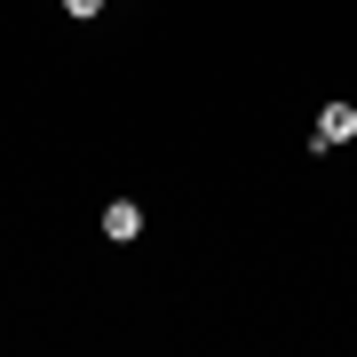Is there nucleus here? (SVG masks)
Masks as SVG:
<instances>
[{"instance_id": "obj_1", "label": "nucleus", "mask_w": 357, "mask_h": 357, "mask_svg": "<svg viewBox=\"0 0 357 357\" xmlns=\"http://www.w3.org/2000/svg\"><path fill=\"white\" fill-rule=\"evenodd\" d=\"M349 135H357V103H326V112H318V135H310V151H342Z\"/></svg>"}, {"instance_id": "obj_2", "label": "nucleus", "mask_w": 357, "mask_h": 357, "mask_svg": "<svg viewBox=\"0 0 357 357\" xmlns=\"http://www.w3.org/2000/svg\"><path fill=\"white\" fill-rule=\"evenodd\" d=\"M103 238H119V246L143 238V206L135 199H112V206H103Z\"/></svg>"}, {"instance_id": "obj_3", "label": "nucleus", "mask_w": 357, "mask_h": 357, "mask_svg": "<svg viewBox=\"0 0 357 357\" xmlns=\"http://www.w3.org/2000/svg\"><path fill=\"white\" fill-rule=\"evenodd\" d=\"M64 16H72V24H88V16H103V0H64Z\"/></svg>"}]
</instances>
